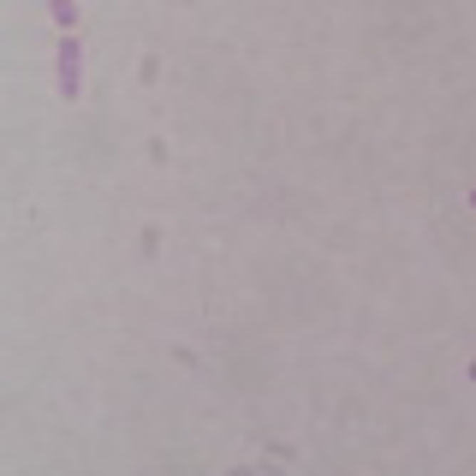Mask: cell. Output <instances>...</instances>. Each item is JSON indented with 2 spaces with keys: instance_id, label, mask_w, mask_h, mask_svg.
<instances>
[{
  "instance_id": "1",
  "label": "cell",
  "mask_w": 476,
  "mask_h": 476,
  "mask_svg": "<svg viewBox=\"0 0 476 476\" xmlns=\"http://www.w3.org/2000/svg\"><path fill=\"white\" fill-rule=\"evenodd\" d=\"M60 78H66V90H78V48L66 42V60H60Z\"/></svg>"
}]
</instances>
